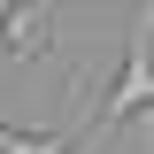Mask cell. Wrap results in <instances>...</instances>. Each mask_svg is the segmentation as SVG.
I'll list each match as a JSON object with an SVG mask.
<instances>
[{
    "instance_id": "3",
    "label": "cell",
    "mask_w": 154,
    "mask_h": 154,
    "mask_svg": "<svg viewBox=\"0 0 154 154\" xmlns=\"http://www.w3.org/2000/svg\"><path fill=\"white\" fill-rule=\"evenodd\" d=\"M0 154H69V139H54V131H16V123H0Z\"/></svg>"
},
{
    "instance_id": "1",
    "label": "cell",
    "mask_w": 154,
    "mask_h": 154,
    "mask_svg": "<svg viewBox=\"0 0 154 154\" xmlns=\"http://www.w3.org/2000/svg\"><path fill=\"white\" fill-rule=\"evenodd\" d=\"M146 100H154V62H146V23H139V31H131V46H123V77H116L108 108L85 123V139H69V154H100V146H108V131H116V123H131Z\"/></svg>"
},
{
    "instance_id": "2",
    "label": "cell",
    "mask_w": 154,
    "mask_h": 154,
    "mask_svg": "<svg viewBox=\"0 0 154 154\" xmlns=\"http://www.w3.org/2000/svg\"><path fill=\"white\" fill-rule=\"evenodd\" d=\"M0 46L16 62H38L54 46V0H8L0 8Z\"/></svg>"
}]
</instances>
